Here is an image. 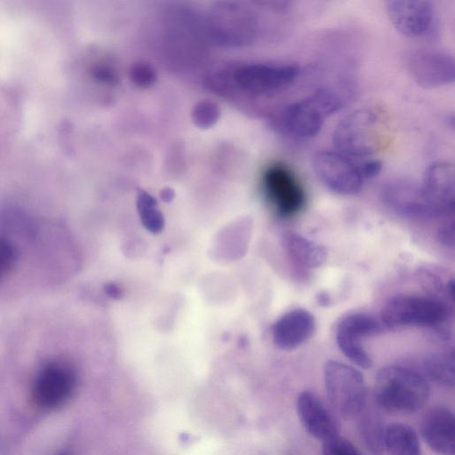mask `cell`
Segmentation results:
<instances>
[{
    "instance_id": "cell-1",
    "label": "cell",
    "mask_w": 455,
    "mask_h": 455,
    "mask_svg": "<svg viewBox=\"0 0 455 455\" xmlns=\"http://www.w3.org/2000/svg\"><path fill=\"white\" fill-rule=\"evenodd\" d=\"M427 379L408 367L389 365L375 379L374 398L381 409L398 413L420 410L429 397Z\"/></svg>"
},
{
    "instance_id": "cell-2",
    "label": "cell",
    "mask_w": 455,
    "mask_h": 455,
    "mask_svg": "<svg viewBox=\"0 0 455 455\" xmlns=\"http://www.w3.org/2000/svg\"><path fill=\"white\" fill-rule=\"evenodd\" d=\"M385 125L374 109L363 108L345 116L336 126L332 140L346 157L362 158L374 155L385 140Z\"/></svg>"
},
{
    "instance_id": "cell-3",
    "label": "cell",
    "mask_w": 455,
    "mask_h": 455,
    "mask_svg": "<svg viewBox=\"0 0 455 455\" xmlns=\"http://www.w3.org/2000/svg\"><path fill=\"white\" fill-rule=\"evenodd\" d=\"M327 397L344 419L356 417L366 404V385L363 374L344 363L330 360L323 368Z\"/></svg>"
},
{
    "instance_id": "cell-4",
    "label": "cell",
    "mask_w": 455,
    "mask_h": 455,
    "mask_svg": "<svg viewBox=\"0 0 455 455\" xmlns=\"http://www.w3.org/2000/svg\"><path fill=\"white\" fill-rule=\"evenodd\" d=\"M444 304L432 297L398 294L391 297L381 309V323L387 327L434 326L444 321Z\"/></svg>"
},
{
    "instance_id": "cell-5",
    "label": "cell",
    "mask_w": 455,
    "mask_h": 455,
    "mask_svg": "<svg viewBox=\"0 0 455 455\" xmlns=\"http://www.w3.org/2000/svg\"><path fill=\"white\" fill-rule=\"evenodd\" d=\"M340 107L341 101L333 92L319 89L309 97L288 106L283 124L293 136L312 138L321 131L326 118Z\"/></svg>"
},
{
    "instance_id": "cell-6",
    "label": "cell",
    "mask_w": 455,
    "mask_h": 455,
    "mask_svg": "<svg viewBox=\"0 0 455 455\" xmlns=\"http://www.w3.org/2000/svg\"><path fill=\"white\" fill-rule=\"evenodd\" d=\"M381 197L394 212L411 218H429L448 212L435 203L422 186L406 179L389 180L383 186Z\"/></svg>"
},
{
    "instance_id": "cell-7",
    "label": "cell",
    "mask_w": 455,
    "mask_h": 455,
    "mask_svg": "<svg viewBox=\"0 0 455 455\" xmlns=\"http://www.w3.org/2000/svg\"><path fill=\"white\" fill-rule=\"evenodd\" d=\"M378 319L366 313H351L337 325L336 341L339 348L352 363L363 369L371 368L372 361L361 339L380 333L383 326Z\"/></svg>"
},
{
    "instance_id": "cell-8",
    "label": "cell",
    "mask_w": 455,
    "mask_h": 455,
    "mask_svg": "<svg viewBox=\"0 0 455 455\" xmlns=\"http://www.w3.org/2000/svg\"><path fill=\"white\" fill-rule=\"evenodd\" d=\"M313 169L319 180L340 195H355L363 185L359 167L340 153L321 150L313 157Z\"/></svg>"
},
{
    "instance_id": "cell-9",
    "label": "cell",
    "mask_w": 455,
    "mask_h": 455,
    "mask_svg": "<svg viewBox=\"0 0 455 455\" xmlns=\"http://www.w3.org/2000/svg\"><path fill=\"white\" fill-rule=\"evenodd\" d=\"M265 194L282 217L298 213L305 204L304 190L287 166L282 164L270 165L263 174Z\"/></svg>"
},
{
    "instance_id": "cell-10",
    "label": "cell",
    "mask_w": 455,
    "mask_h": 455,
    "mask_svg": "<svg viewBox=\"0 0 455 455\" xmlns=\"http://www.w3.org/2000/svg\"><path fill=\"white\" fill-rule=\"evenodd\" d=\"M73 370L60 363H51L37 373L32 387L35 403L44 410L55 409L65 403L76 387Z\"/></svg>"
},
{
    "instance_id": "cell-11",
    "label": "cell",
    "mask_w": 455,
    "mask_h": 455,
    "mask_svg": "<svg viewBox=\"0 0 455 455\" xmlns=\"http://www.w3.org/2000/svg\"><path fill=\"white\" fill-rule=\"evenodd\" d=\"M408 72L412 79L425 88H435L454 82V58L436 50H417L406 60Z\"/></svg>"
},
{
    "instance_id": "cell-12",
    "label": "cell",
    "mask_w": 455,
    "mask_h": 455,
    "mask_svg": "<svg viewBox=\"0 0 455 455\" xmlns=\"http://www.w3.org/2000/svg\"><path fill=\"white\" fill-rule=\"evenodd\" d=\"M299 68L295 65L249 64L235 73L236 83L243 89L256 93L279 90L292 83Z\"/></svg>"
},
{
    "instance_id": "cell-13",
    "label": "cell",
    "mask_w": 455,
    "mask_h": 455,
    "mask_svg": "<svg viewBox=\"0 0 455 455\" xmlns=\"http://www.w3.org/2000/svg\"><path fill=\"white\" fill-rule=\"evenodd\" d=\"M387 12L395 28L408 37L422 36L434 21L433 5L428 1L392 0L387 4Z\"/></svg>"
},
{
    "instance_id": "cell-14",
    "label": "cell",
    "mask_w": 455,
    "mask_h": 455,
    "mask_svg": "<svg viewBox=\"0 0 455 455\" xmlns=\"http://www.w3.org/2000/svg\"><path fill=\"white\" fill-rule=\"evenodd\" d=\"M296 410L303 428L323 442L339 435V425L331 411L314 392L302 391L297 397Z\"/></svg>"
},
{
    "instance_id": "cell-15",
    "label": "cell",
    "mask_w": 455,
    "mask_h": 455,
    "mask_svg": "<svg viewBox=\"0 0 455 455\" xmlns=\"http://www.w3.org/2000/svg\"><path fill=\"white\" fill-rule=\"evenodd\" d=\"M420 432L427 445L439 455H455V418L447 407L429 410L420 423Z\"/></svg>"
},
{
    "instance_id": "cell-16",
    "label": "cell",
    "mask_w": 455,
    "mask_h": 455,
    "mask_svg": "<svg viewBox=\"0 0 455 455\" xmlns=\"http://www.w3.org/2000/svg\"><path fill=\"white\" fill-rule=\"evenodd\" d=\"M315 330L314 315L306 309L296 308L285 313L273 325L275 345L283 350H291L308 340Z\"/></svg>"
},
{
    "instance_id": "cell-17",
    "label": "cell",
    "mask_w": 455,
    "mask_h": 455,
    "mask_svg": "<svg viewBox=\"0 0 455 455\" xmlns=\"http://www.w3.org/2000/svg\"><path fill=\"white\" fill-rule=\"evenodd\" d=\"M428 196L443 208L454 206V167L448 162H435L425 171L422 184Z\"/></svg>"
},
{
    "instance_id": "cell-18",
    "label": "cell",
    "mask_w": 455,
    "mask_h": 455,
    "mask_svg": "<svg viewBox=\"0 0 455 455\" xmlns=\"http://www.w3.org/2000/svg\"><path fill=\"white\" fill-rule=\"evenodd\" d=\"M283 243L290 257L302 267H318L326 260L327 251L323 245L296 232H286Z\"/></svg>"
},
{
    "instance_id": "cell-19",
    "label": "cell",
    "mask_w": 455,
    "mask_h": 455,
    "mask_svg": "<svg viewBox=\"0 0 455 455\" xmlns=\"http://www.w3.org/2000/svg\"><path fill=\"white\" fill-rule=\"evenodd\" d=\"M384 450L389 455H420V444L415 430L405 423H391L385 427Z\"/></svg>"
},
{
    "instance_id": "cell-20",
    "label": "cell",
    "mask_w": 455,
    "mask_h": 455,
    "mask_svg": "<svg viewBox=\"0 0 455 455\" xmlns=\"http://www.w3.org/2000/svg\"><path fill=\"white\" fill-rule=\"evenodd\" d=\"M356 417L359 418V435L365 447L373 455H383L386 426L381 416L374 409L369 408L365 404Z\"/></svg>"
},
{
    "instance_id": "cell-21",
    "label": "cell",
    "mask_w": 455,
    "mask_h": 455,
    "mask_svg": "<svg viewBox=\"0 0 455 455\" xmlns=\"http://www.w3.org/2000/svg\"><path fill=\"white\" fill-rule=\"evenodd\" d=\"M427 378L440 387L452 388L455 384V362L453 352L434 353L424 360Z\"/></svg>"
},
{
    "instance_id": "cell-22",
    "label": "cell",
    "mask_w": 455,
    "mask_h": 455,
    "mask_svg": "<svg viewBox=\"0 0 455 455\" xmlns=\"http://www.w3.org/2000/svg\"><path fill=\"white\" fill-rule=\"evenodd\" d=\"M137 208L141 222L148 230L152 233L162 230L164 220L154 196L148 192L140 191L137 197Z\"/></svg>"
},
{
    "instance_id": "cell-23",
    "label": "cell",
    "mask_w": 455,
    "mask_h": 455,
    "mask_svg": "<svg viewBox=\"0 0 455 455\" xmlns=\"http://www.w3.org/2000/svg\"><path fill=\"white\" fill-rule=\"evenodd\" d=\"M220 110L218 107L208 100L197 103L192 112V118L195 124L201 128L212 126L219 118Z\"/></svg>"
},
{
    "instance_id": "cell-24",
    "label": "cell",
    "mask_w": 455,
    "mask_h": 455,
    "mask_svg": "<svg viewBox=\"0 0 455 455\" xmlns=\"http://www.w3.org/2000/svg\"><path fill=\"white\" fill-rule=\"evenodd\" d=\"M323 455H361L359 451L339 435L323 442Z\"/></svg>"
},
{
    "instance_id": "cell-25",
    "label": "cell",
    "mask_w": 455,
    "mask_h": 455,
    "mask_svg": "<svg viewBox=\"0 0 455 455\" xmlns=\"http://www.w3.org/2000/svg\"><path fill=\"white\" fill-rule=\"evenodd\" d=\"M15 259L16 251L12 243L0 237V280L12 270Z\"/></svg>"
},
{
    "instance_id": "cell-26",
    "label": "cell",
    "mask_w": 455,
    "mask_h": 455,
    "mask_svg": "<svg viewBox=\"0 0 455 455\" xmlns=\"http://www.w3.org/2000/svg\"><path fill=\"white\" fill-rule=\"evenodd\" d=\"M131 77L140 86L150 85L156 78L153 69L145 63L134 65L131 70Z\"/></svg>"
},
{
    "instance_id": "cell-27",
    "label": "cell",
    "mask_w": 455,
    "mask_h": 455,
    "mask_svg": "<svg viewBox=\"0 0 455 455\" xmlns=\"http://www.w3.org/2000/svg\"><path fill=\"white\" fill-rule=\"evenodd\" d=\"M359 169L363 180L371 179L380 172L382 163L379 160H369L363 163Z\"/></svg>"
},
{
    "instance_id": "cell-28",
    "label": "cell",
    "mask_w": 455,
    "mask_h": 455,
    "mask_svg": "<svg viewBox=\"0 0 455 455\" xmlns=\"http://www.w3.org/2000/svg\"><path fill=\"white\" fill-rule=\"evenodd\" d=\"M438 238L440 243L448 247L454 246V227L453 223L449 226H444L439 231Z\"/></svg>"
},
{
    "instance_id": "cell-29",
    "label": "cell",
    "mask_w": 455,
    "mask_h": 455,
    "mask_svg": "<svg viewBox=\"0 0 455 455\" xmlns=\"http://www.w3.org/2000/svg\"><path fill=\"white\" fill-rule=\"evenodd\" d=\"M174 193L171 188H165L162 191L161 196L164 201H170L172 199Z\"/></svg>"
},
{
    "instance_id": "cell-30",
    "label": "cell",
    "mask_w": 455,
    "mask_h": 455,
    "mask_svg": "<svg viewBox=\"0 0 455 455\" xmlns=\"http://www.w3.org/2000/svg\"><path fill=\"white\" fill-rule=\"evenodd\" d=\"M317 301L322 306H327L330 303L331 299H330V298H329V296L327 294L320 293L318 295Z\"/></svg>"
},
{
    "instance_id": "cell-31",
    "label": "cell",
    "mask_w": 455,
    "mask_h": 455,
    "mask_svg": "<svg viewBox=\"0 0 455 455\" xmlns=\"http://www.w3.org/2000/svg\"><path fill=\"white\" fill-rule=\"evenodd\" d=\"M59 455H67V454H65V453H61V454H59Z\"/></svg>"
}]
</instances>
